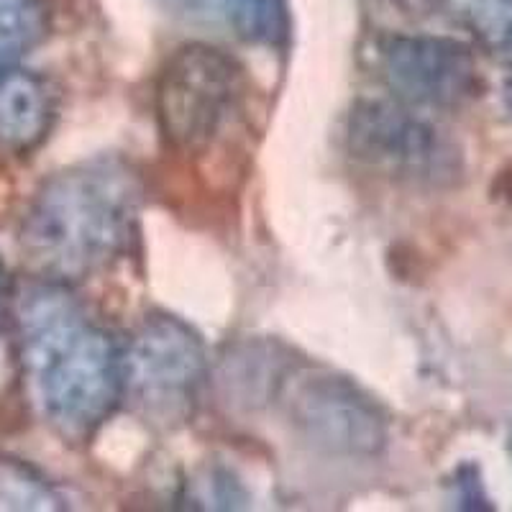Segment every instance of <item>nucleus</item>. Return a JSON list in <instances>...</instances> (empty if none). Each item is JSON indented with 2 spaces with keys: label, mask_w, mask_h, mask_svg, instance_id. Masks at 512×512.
I'll list each match as a JSON object with an SVG mask.
<instances>
[{
  "label": "nucleus",
  "mask_w": 512,
  "mask_h": 512,
  "mask_svg": "<svg viewBox=\"0 0 512 512\" xmlns=\"http://www.w3.org/2000/svg\"><path fill=\"white\" fill-rule=\"evenodd\" d=\"M346 149L374 175L410 187L441 190L459 182L464 172V154L454 136L397 98L354 103L346 118Z\"/></svg>",
  "instance_id": "obj_3"
},
{
  "label": "nucleus",
  "mask_w": 512,
  "mask_h": 512,
  "mask_svg": "<svg viewBox=\"0 0 512 512\" xmlns=\"http://www.w3.org/2000/svg\"><path fill=\"white\" fill-rule=\"evenodd\" d=\"M64 507L59 489L39 469L0 456V512H54Z\"/></svg>",
  "instance_id": "obj_11"
},
{
  "label": "nucleus",
  "mask_w": 512,
  "mask_h": 512,
  "mask_svg": "<svg viewBox=\"0 0 512 512\" xmlns=\"http://www.w3.org/2000/svg\"><path fill=\"white\" fill-rule=\"evenodd\" d=\"M144 187L118 157L72 164L36 190L18 244L41 280L80 282L121 259L139 231Z\"/></svg>",
  "instance_id": "obj_2"
},
{
  "label": "nucleus",
  "mask_w": 512,
  "mask_h": 512,
  "mask_svg": "<svg viewBox=\"0 0 512 512\" xmlns=\"http://www.w3.org/2000/svg\"><path fill=\"white\" fill-rule=\"evenodd\" d=\"M228 26L256 47H282L290 39L287 0H221Z\"/></svg>",
  "instance_id": "obj_13"
},
{
  "label": "nucleus",
  "mask_w": 512,
  "mask_h": 512,
  "mask_svg": "<svg viewBox=\"0 0 512 512\" xmlns=\"http://www.w3.org/2000/svg\"><path fill=\"white\" fill-rule=\"evenodd\" d=\"M47 34V0H0V67L21 64Z\"/></svg>",
  "instance_id": "obj_10"
},
{
  "label": "nucleus",
  "mask_w": 512,
  "mask_h": 512,
  "mask_svg": "<svg viewBox=\"0 0 512 512\" xmlns=\"http://www.w3.org/2000/svg\"><path fill=\"white\" fill-rule=\"evenodd\" d=\"M387 3H392L402 13H408V16H423V13L436 11L446 0H387Z\"/></svg>",
  "instance_id": "obj_14"
},
{
  "label": "nucleus",
  "mask_w": 512,
  "mask_h": 512,
  "mask_svg": "<svg viewBox=\"0 0 512 512\" xmlns=\"http://www.w3.org/2000/svg\"><path fill=\"white\" fill-rule=\"evenodd\" d=\"M377 70L390 93L415 108H459L479 93L472 47L451 36H384L377 44Z\"/></svg>",
  "instance_id": "obj_7"
},
{
  "label": "nucleus",
  "mask_w": 512,
  "mask_h": 512,
  "mask_svg": "<svg viewBox=\"0 0 512 512\" xmlns=\"http://www.w3.org/2000/svg\"><path fill=\"white\" fill-rule=\"evenodd\" d=\"M123 356V400L144 423L162 431L195 415L208 379L203 338L169 313L146 315L128 338Z\"/></svg>",
  "instance_id": "obj_4"
},
{
  "label": "nucleus",
  "mask_w": 512,
  "mask_h": 512,
  "mask_svg": "<svg viewBox=\"0 0 512 512\" xmlns=\"http://www.w3.org/2000/svg\"><path fill=\"white\" fill-rule=\"evenodd\" d=\"M0 295H3V264H0Z\"/></svg>",
  "instance_id": "obj_17"
},
{
  "label": "nucleus",
  "mask_w": 512,
  "mask_h": 512,
  "mask_svg": "<svg viewBox=\"0 0 512 512\" xmlns=\"http://www.w3.org/2000/svg\"><path fill=\"white\" fill-rule=\"evenodd\" d=\"M244 70L223 49L190 41L172 52L157 80V123L180 154L205 152L236 113Z\"/></svg>",
  "instance_id": "obj_6"
},
{
  "label": "nucleus",
  "mask_w": 512,
  "mask_h": 512,
  "mask_svg": "<svg viewBox=\"0 0 512 512\" xmlns=\"http://www.w3.org/2000/svg\"><path fill=\"white\" fill-rule=\"evenodd\" d=\"M290 369V361L269 344H246L228 356L226 379L228 397L244 402L249 408L274 402L282 377Z\"/></svg>",
  "instance_id": "obj_9"
},
{
  "label": "nucleus",
  "mask_w": 512,
  "mask_h": 512,
  "mask_svg": "<svg viewBox=\"0 0 512 512\" xmlns=\"http://www.w3.org/2000/svg\"><path fill=\"white\" fill-rule=\"evenodd\" d=\"M16 344L26 390L44 423L64 441L95 436L123 400V356L70 285L39 280L21 290Z\"/></svg>",
  "instance_id": "obj_1"
},
{
  "label": "nucleus",
  "mask_w": 512,
  "mask_h": 512,
  "mask_svg": "<svg viewBox=\"0 0 512 512\" xmlns=\"http://www.w3.org/2000/svg\"><path fill=\"white\" fill-rule=\"evenodd\" d=\"M502 195H505L507 203L512 205V167L507 169L505 175H502Z\"/></svg>",
  "instance_id": "obj_15"
},
{
  "label": "nucleus",
  "mask_w": 512,
  "mask_h": 512,
  "mask_svg": "<svg viewBox=\"0 0 512 512\" xmlns=\"http://www.w3.org/2000/svg\"><path fill=\"white\" fill-rule=\"evenodd\" d=\"M505 108H507V113H510V118H512V75H510V80H507V85H505Z\"/></svg>",
  "instance_id": "obj_16"
},
{
  "label": "nucleus",
  "mask_w": 512,
  "mask_h": 512,
  "mask_svg": "<svg viewBox=\"0 0 512 512\" xmlns=\"http://www.w3.org/2000/svg\"><path fill=\"white\" fill-rule=\"evenodd\" d=\"M54 93L47 80L21 64L0 67V152L26 154L49 136Z\"/></svg>",
  "instance_id": "obj_8"
},
{
  "label": "nucleus",
  "mask_w": 512,
  "mask_h": 512,
  "mask_svg": "<svg viewBox=\"0 0 512 512\" xmlns=\"http://www.w3.org/2000/svg\"><path fill=\"white\" fill-rule=\"evenodd\" d=\"M274 402L297 436L331 456L372 459L390 441V415L382 402L331 369L290 364Z\"/></svg>",
  "instance_id": "obj_5"
},
{
  "label": "nucleus",
  "mask_w": 512,
  "mask_h": 512,
  "mask_svg": "<svg viewBox=\"0 0 512 512\" xmlns=\"http://www.w3.org/2000/svg\"><path fill=\"white\" fill-rule=\"evenodd\" d=\"M489 57L512 62V0H446Z\"/></svg>",
  "instance_id": "obj_12"
}]
</instances>
